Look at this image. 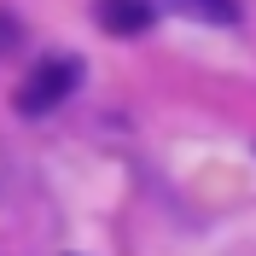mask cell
<instances>
[{"instance_id":"1","label":"cell","mask_w":256,"mask_h":256,"mask_svg":"<svg viewBox=\"0 0 256 256\" xmlns=\"http://www.w3.org/2000/svg\"><path fill=\"white\" fill-rule=\"evenodd\" d=\"M82 76H88V70H82V58H70V52H52V58H41L30 76L18 82V99H12L18 116H52L64 99L82 88Z\"/></svg>"},{"instance_id":"2","label":"cell","mask_w":256,"mask_h":256,"mask_svg":"<svg viewBox=\"0 0 256 256\" xmlns=\"http://www.w3.org/2000/svg\"><path fill=\"white\" fill-rule=\"evenodd\" d=\"M94 18L105 35H140V30H152L158 6L152 0H94Z\"/></svg>"},{"instance_id":"3","label":"cell","mask_w":256,"mask_h":256,"mask_svg":"<svg viewBox=\"0 0 256 256\" xmlns=\"http://www.w3.org/2000/svg\"><path fill=\"white\" fill-rule=\"evenodd\" d=\"M180 18H198V24H239V0H158Z\"/></svg>"},{"instance_id":"4","label":"cell","mask_w":256,"mask_h":256,"mask_svg":"<svg viewBox=\"0 0 256 256\" xmlns=\"http://www.w3.org/2000/svg\"><path fill=\"white\" fill-rule=\"evenodd\" d=\"M18 47V24H12V18H0V52H12Z\"/></svg>"}]
</instances>
